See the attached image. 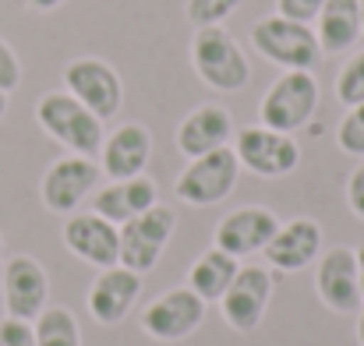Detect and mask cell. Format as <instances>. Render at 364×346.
Instances as JSON below:
<instances>
[{
  "label": "cell",
  "mask_w": 364,
  "mask_h": 346,
  "mask_svg": "<svg viewBox=\"0 0 364 346\" xmlns=\"http://www.w3.org/2000/svg\"><path fill=\"white\" fill-rule=\"evenodd\" d=\"M347 205H350V212L364 223V163H358L354 173L347 177Z\"/></svg>",
  "instance_id": "30"
},
{
  "label": "cell",
  "mask_w": 364,
  "mask_h": 346,
  "mask_svg": "<svg viewBox=\"0 0 364 346\" xmlns=\"http://www.w3.org/2000/svg\"><path fill=\"white\" fill-rule=\"evenodd\" d=\"M152 205H159V188L145 173L127 177V180H114L103 191H96V198H92V212L110 220L114 227H124L127 220L149 212Z\"/></svg>",
  "instance_id": "20"
},
{
  "label": "cell",
  "mask_w": 364,
  "mask_h": 346,
  "mask_svg": "<svg viewBox=\"0 0 364 346\" xmlns=\"http://www.w3.org/2000/svg\"><path fill=\"white\" fill-rule=\"evenodd\" d=\"M237 177H241V159L230 145L216 148V152H205L198 159H188V166L181 170L173 191L184 205H195V209H209V205H220L223 198L234 195L237 188Z\"/></svg>",
  "instance_id": "4"
},
{
  "label": "cell",
  "mask_w": 364,
  "mask_h": 346,
  "mask_svg": "<svg viewBox=\"0 0 364 346\" xmlns=\"http://www.w3.org/2000/svg\"><path fill=\"white\" fill-rule=\"evenodd\" d=\"M32 329H36V346H82L78 318L68 308H46Z\"/></svg>",
  "instance_id": "23"
},
{
  "label": "cell",
  "mask_w": 364,
  "mask_h": 346,
  "mask_svg": "<svg viewBox=\"0 0 364 346\" xmlns=\"http://www.w3.org/2000/svg\"><path fill=\"white\" fill-rule=\"evenodd\" d=\"M279 230V220L272 209L265 205H241L234 212H227L220 220V227L213 233V247L234 254L237 261L251 258V254H262L269 247V240Z\"/></svg>",
  "instance_id": "13"
},
{
  "label": "cell",
  "mask_w": 364,
  "mask_h": 346,
  "mask_svg": "<svg viewBox=\"0 0 364 346\" xmlns=\"http://www.w3.org/2000/svg\"><path fill=\"white\" fill-rule=\"evenodd\" d=\"M149 159H152V131L145 124H138V120H127V124L114 127L103 138L100 170L110 180H127V177L145 173Z\"/></svg>",
  "instance_id": "17"
},
{
  "label": "cell",
  "mask_w": 364,
  "mask_h": 346,
  "mask_svg": "<svg viewBox=\"0 0 364 346\" xmlns=\"http://www.w3.org/2000/svg\"><path fill=\"white\" fill-rule=\"evenodd\" d=\"M4 114H7V92H0V120H4Z\"/></svg>",
  "instance_id": "34"
},
{
  "label": "cell",
  "mask_w": 364,
  "mask_h": 346,
  "mask_svg": "<svg viewBox=\"0 0 364 346\" xmlns=\"http://www.w3.org/2000/svg\"><path fill=\"white\" fill-rule=\"evenodd\" d=\"M315 290L318 301L336 315H358L361 311V283H358V258L354 247H329L318 254L315 269Z\"/></svg>",
  "instance_id": "14"
},
{
  "label": "cell",
  "mask_w": 364,
  "mask_h": 346,
  "mask_svg": "<svg viewBox=\"0 0 364 346\" xmlns=\"http://www.w3.org/2000/svg\"><path fill=\"white\" fill-rule=\"evenodd\" d=\"M237 269H241V261H237L234 254H227V251H220V247H209V251H202V254L195 258V265L188 269V286H191L205 304H213V301L220 304V297L230 290Z\"/></svg>",
  "instance_id": "22"
},
{
  "label": "cell",
  "mask_w": 364,
  "mask_h": 346,
  "mask_svg": "<svg viewBox=\"0 0 364 346\" xmlns=\"http://www.w3.org/2000/svg\"><path fill=\"white\" fill-rule=\"evenodd\" d=\"M191 67L216 92H241L251 82L247 53L223 25L195 28V36H191Z\"/></svg>",
  "instance_id": "2"
},
{
  "label": "cell",
  "mask_w": 364,
  "mask_h": 346,
  "mask_svg": "<svg viewBox=\"0 0 364 346\" xmlns=\"http://www.w3.org/2000/svg\"><path fill=\"white\" fill-rule=\"evenodd\" d=\"M0 293H4L7 318L36 322L46 311V301H50V276L32 254H14V258L4 261Z\"/></svg>",
  "instance_id": "12"
},
{
  "label": "cell",
  "mask_w": 364,
  "mask_h": 346,
  "mask_svg": "<svg viewBox=\"0 0 364 346\" xmlns=\"http://www.w3.org/2000/svg\"><path fill=\"white\" fill-rule=\"evenodd\" d=\"M68 0H25V7H32V11H57V7H64Z\"/></svg>",
  "instance_id": "31"
},
{
  "label": "cell",
  "mask_w": 364,
  "mask_h": 346,
  "mask_svg": "<svg viewBox=\"0 0 364 346\" xmlns=\"http://www.w3.org/2000/svg\"><path fill=\"white\" fill-rule=\"evenodd\" d=\"M234 152L241 159V170L262 177V180L287 177L301 163V145L294 141V134H283V131H272L262 124L234 134Z\"/></svg>",
  "instance_id": "7"
},
{
  "label": "cell",
  "mask_w": 364,
  "mask_h": 346,
  "mask_svg": "<svg viewBox=\"0 0 364 346\" xmlns=\"http://www.w3.org/2000/svg\"><path fill=\"white\" fill-rule=\"evenodd\" d=\"M358 343L364 346V308L358 311Z\"/></svg>",
  "instance_id": "33"
},
{
  "label": "cell",
  "mask_w": 364,
  "mask_h": 346,
  "mask_svg": "<svg viewBox=\"0 0 364 346\" xmlns=\"http://www.w3.org/2000/svg\"><path fill=\"white\" fill-rule=\"evenodd\" d=\"M138 297H141V276L124 265H110V269H100V276L92 279L85 304L100 325H121L134 311Z\"/></svg>",
  "instance_id": "16"
},
{
  "label": "cell",
  "mask_w": 364,
  "mask_h": 346,
  "mask_svg": "<svg viewBox=\"0 0 364 346\" xmlns=\"http://www.w3.org/2000/svg\"><path fill=\"white\" fill-rule=\"evenodd\" d=\"M336 99L343 107L364 103V50L350 53L347 64L340 67V75H336Z\"/></svg>",
  "instance_id": "24"
},
{
  "label": "cell",
  "mask_w": 364,
  "mask_h": 346,
  "mask_svg": "<svg viewBox=\"0 0 364 346\" xmlns=\"http://www.w3.org/2000/svg\"><path fill=\"white\" fill-rule=\"evenodd\" d=\"M336 145H340V152L364 159V103L347 107V114L336 127Z\"/></svg>",
  "instance_id": "26"
},
{
  "label": "cell",
  "mask_w": 364,
  "mask_h": 346,
  "mask_svg": "<svg viewBox=\"0 0 364 346\" xmlns=\"http://www.w3.org/2000/svg\"><path fill=\"white\" fill-rule=\"evenodd\" d=\"M202 322H205V301L191 286H173V290L159 293L152 304H145V311H141V329L163 343L188 340Z\"/></svg>",
  "instance_id": "11"
},
{
  "label": "cell",
  "mask_w": 364,
  "mask_h": 346,
  "mask_svg": "<svg viewBox=\"0 0 364 346\" xmlns=\"http://www.w3.org/2000/svg\"><path fill=\"white\" fill-rule=\"evenodd\" d=\"M322 7H326V0H276V14H283L290 21H304V25H311Z\"/></svg>",
  "instance_id": "28"
},
{
  "label": "cell",
  "mask_w": 364,
  "mask_h": 346,
  "mask_svg": "<svg viewBox=\"0 0 364 346\" xmlns=\"http://www.w3.org/2000/svg\"><path fill=\"white\" fill-rule=\"evenodd\" d=\"M0 346H36V329H32V322L4 318V322H0Z\"/></svg>",
  "instance_id": "29"
},
{
  "label": "cell",
  "mask_w": 364,
  "mask_h": 346,
  "mask_svg": "<svg viewBox=\"0 0 364 346\" xmlns=\"http://www.w3.org/2000/svg\"><path fill=\"white\" fill-rule=\"evenodd\" d=\"M64 247L96 269L121 265V227L96 212H71L64 223Z\"/></svg>",
  "instance_id": "15"
},
{
  "label": "cell",
  "mask_w": 364,
  "mask_h": 346,
  "mask_svg": "<svg viewBox=\"0 0 364 346\" xmlns=\"http://www.w3.org/2000/svg\"><path fill=\"white\" fill-rule=\"evenodd\" d=\"M272 286H276V276L272 269L265 265H241L230 290L220 297V308H223V318L234 333H255L269 311V301H272Z\"/></svg>",
  "instance_id": "10"
},
{
  "label": "cell",
  "mask_w": 364,
  "mask_h": 346,
  "mask_svg": "<svg viewBox=\"0 0 364 346\" xmlns=\"http://www.w3.org/2000/svg\"><path fill=\"white\" fill-rule=\"evenodd\" d=\"M36 124L53 141H60L68 152H75V156H92L96 159L100 148H103V138H107L103 120L92 114L89 107H82L64 89L39 96V103H36Z\"/></svg>",
  "instance_id": "1"
},
{
  "label": "cell",
  "mask_w": 364,
  "mask_h": 346,
  "mask_svg": "<svg viewBox=\"0 0 364 346\" xmlns=\"http://www.w3.org/2000/svg\"><path fill=\"white\" fill-rule=\"evenodd\" d=\"M251 46L283 71H315L322 60L315 28L304 21H290L276 11L251 25Z\"/></svg>",
  "instance_id": "3"
},
{
  "label": "cell",
  "mask_w": 364,
  "mask_h": 346,
  "mask_svg": "<svg viewBox=\"0 0 364 346\" xmlns=\"http://www.w3.org/2000/svg\"><path fill=\"white\" fill-rule=\"evenodd\" d=\"M315 36L326 53H347L364 36L361 25V0H326V7L315 18Z\"/></svg>",
  "instance_id": "21"
},
{
  "label": "cell",
  "mask_w": 364,
  "mask_h": 346,
  "mask_svg": "<svg viewBox=\"0 0 364 346\" xmlns=\"http://www.w3.org/2000/svg\"><path fill=\"white\" fill-rule=\"evenodd\" d=\"M237 7H241V0H188L184 14L195 28H205V25H223Z\"/></svg>",
  "instance_id": "25"
},
{
  "label": "cell",
  "mask_w": 364,
  "mask_h": 346,
  "mask_svg": "<svg viewBox=\"0 0 364 346\" xmlns=\"http://www.w3.org/2000/svg\"><path fill=\"white\" fill-rule=\"evenodd\" d=\"M64 92H71L82 107H89L103 124L121 114L124 82L117 67L103 57H75L64 67Z\"/></svg>",
  "instance_id": "6"
},
{
  "label": "cell",
  "mask_w": 364,
  "mask_h": 346,
  "mask_svg": "<svg viewBox=\"0 0 364 346\" xmlns=\"http://www.w3.org/2000/svg\"><path fill=\"white\" fill-rule=\"evenodd\" d=\"M354 258H358V283H361V297H364V244L354 251Z\"/></svg>",
  "instance_id": "32"
},
{
  "label": "cell",
  "mask_w": 364,
  "mask_h": 346,
  "mask_svg": "<svg viewBox=\"0 0 364 346\" xmlns=\"http://www.w3.org/2000/svg\"><path fill=\"white\" fill-rule=\"evenodd\" d=\"M361 25H364V0H361Z\"/></svg>",
  "instance_id": "36"
},
{
  "label": "cell",
  "mask_w": 364,
  "mask_h": 346,
  "mask_svg": "<svg viewBox=\"0 0 364 346\" xmlns=\"http://www.w3.org/2000/svg\"><path fill=\"white\" fill-rule=\"evenodd\" d=\"M0 265H4V233H0Z\"/></svg>",
  "instance_id": "35"
},
{
  "label": "cell",
  "mask_w": 364,
  "mask_h": 346,
  "mask_svg": "<svg viewBox=\"0 0 364 346\" xmlns=\"http://www.w3.org/2000/svg\"><path fill=\"white\" fill-rule=\"evenodd\" d=\"M103 170L92 156H64L57 163H50V170L39 180V198L53 216H71L78 212V205L96 191Z\"/></svg>",
  "instance_id": "8"
},
{
  "label": "cell",
  "mask_w": 364,
  "mask_h": 346,
  "mask_svg": "<svg viewBox=\"0 0 364 346\" xmlns=\"http://www.w3.org/2000/svg\"><path fill=\"white\" fill-rule=\"evenodd\" d=\"M262 254H265L269 269H276V272H301V269L315 265L322 254V227L308 216L287 220V223H279L276 237L269 240V247Z\"/></svg>",
  "instance_id": "18"
},
{
  "label": "cell",
  "mask_w": 364,
  "mask_h": 346,
  "mask_svg": "<svg viewBox=\"0 0 364 346\" xmlns=\"http://www.w3.org/2000/svg\"><path fill=\"white\" fill-rule=\"evenodd\" d=\"M234 134H237L234 131V117H230L227 107L202 103V107H195L191 114L181 120V127H177V148L188 159H198L205 152H216V148L230 145Z\"/></svg>",
  "instance_id": "19"
},
{
  "label": "cell",
  "mask_w": 364,
  "mask_h": 346,
  "mask_svg": "<svg viewBox=\"0 0 364 346\" xmlns=\"http://www.w3.org/2000/svg\"><path fill=\"white\" fill-rule=\"evenodd\" d=\"M21 85V60L7 39H0V92H14Z\"/></svg>",
  "instance_id": "27"
},
{
  "label": "cell",
  "mask_w": 364,
  "mask_h": 346,
  "mask_svg": "<svg viewBox=\"0 0 364 346\" xmlns=\"http://www.w3.org/2000/svg\"><path fill=\"white\" fill-rule=\"evenodd\" d=\"M318 110V82L311 71H283L258 103V124L294 134Z\"/></svg>",
  "instance_id": "5"
},
{
  "label": "cell",
  "mask_w": 364,
  "mask_h": 346,
  "mask_svg": "<svg viewBox=\"0 0 364 346\" xmlns=\"http://www.w3.org/2000/svg\"><path fill=\"white\" fill-rule=\"evenodd\" d=\"M173 230H177V212L170 205H152L149 212L127 220L121 227V265L138 276L152 272Z\"/></svg>",
  "instance_id": "9"
}]
</instances>
